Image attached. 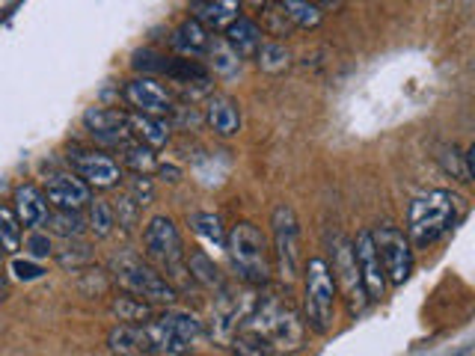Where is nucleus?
Returning a JSON list of instances; mask_svg holds the SVG:
<instances>
[{
  "instance_id": "f257e3e1",
  "label": "nucleus",
  "mask_w": 475,
  "mask_h": 356,
  "mask_svg": "<svg viewBox=\"0 0 475 356\" xmlns=\"http://www.w3.org/2000/svg\"><path fill=\"white\" fill-rule=\"evenodd\" d=\"M461 214L463 199L449 190H431L425 196L413 199L407 211V241H413L416 247H428V243L446 235L461 220Z\"/></svg>"
},
{
  "instance_id": "f03ea898",
  "label": "nucleus",
  "mask_w": 475,
  "mask_h": 356,
  "mask_svg": "<svg viewBox=\"0 0 475 356\" xmlns=\"http://www.w3.org/2000/svg\"><path fill=\"white\" fill-rule=\"evenodd\" d=\"M226 252L238 277L250 285H265L270 279V250L256 223L241 220L226 232Z\"/></svg>"
},
{
  "instance_id": "7ed1b4c3",
  "label": "nucleus",
  "mask_w": 475,
  "mask_h": 356,
  "mask_svg": "<svg viewBox=\"0 0 475 356\" xmlns=\"http://www.w3.org/2000/svg\"><path fill=\"white\" fill-rule=\"evenodd\" d=\"M250 330L261 333L274 344V351H300L306 342V324L300 315L277 297H265L250 312Z\"/></svg>"
},
{
  "instance_id": "20e7f679",
  "label": "nucleus",
  "mask_w": 475,
  "mask_h": 356,
  "mask_svg": "<svg viewBox=\"0 0 475 356\" xmlns=\"http://www.w3.org/2000/svg\"><path fill=\"white\" fill-rule=\"evenodd\" d=\"M336 294L339 285L333 279V270L324 259H309L306 264V285H303V315L306 327L315 333H330L333 318H336Z\"/></svg>"
},
{
  "instance_id": "39448f33",
  "label": "nucleus",
  "mask_w": 475,
  "mask_h": 356,
  "mask_svg": "<svg viewBox=\"0 0 475 356\" xmlns=\"http://www.w3.org/2000/svg\"><path fill=\"white\" fill-rule=\"evenodd\" d=\"M110 268H114V279L123 285L131 297H140L146 303H173L178 297L176 285L137 256H116L110 261Z\"/></svg>"
},
{
  "instance_id": "423d86ee",
  "label": "nucleus",
  "mask_w": 475,
  "mask_h": 356,
  "mask_svg": "<svg viewBox=\"0 0 475 356\" xmlns=\"http://www.w3.org/2000/svg\"><path fill=\"white\" fill-rule=\"evenodd\" d=\"M270 226H274V256H277V268L279 277L286 282H295L300 273V226L295 217V208L291 205H277L274 217H270Z\"/></svg>"
},
{
  "instance_id": "0eeeda50",
  "label": "nucleus",
  "mask_w": 475,
  "mask_h": 356,
  "mask_svg": "<svg viewBox=\"0 0 475 356\" xmlns=\"http://www.w3.org/2000/svg\"><path fill=\"white\" fill-rule=\"evenodd\" d=\"M371 241H375V250L383 264V273H387V282L392 285L407 282V277L413 273V247H410V241L404 238V232H398L396 226H380L371 232Z\"/></svg>"
},
{
  "instance_id": "6e6552de",
  "label": "nucleus",
  "mask_w": 475,
  "mask_h": 356,
  "mask_svg": "<svg viewBox=\"0 0 475 356\" xmlns=\"http://www.w3.org/2000/svg\"><path fill=\"white\" fill-rule=\"evenodd\" d=\"M69 167L87 187L96 190L116 187L119 178H123V169H119L116 160L96 149H72L69 151Z\"/></svg>"
},
{
  "instance_id": "1a4fd4ad",
  "label": "nucleus",
  "mask_w": 475,
  "mask_h": 356,
  "mask_svg": "<svg viewBox=\"0 0 475 356\" xmlns=\"http://www.w3.org/2000/svg\"><path fill=\"white\" fill-rule=\"evenodd\" d=\"M143 243H146V252L158 264H164V268L173 270L176 277H178V273H185V268H181V259H185V250H181V235H178L176 223L169 217L149 220V226L143 232Z\"/></svg>"
},
{
  "instance_id": "9d476101",
  "label": "nucleus",
  "mask_w": 475,
  "mask_h": 356,
  "mask_svg": "<svg viewBox=\"0 0 475 356\" xmlns=\"http://www.w3.org/2000/svg\"><path fill=\"white\" fill-rule=\"evenodd\" d=\"M336 264H333V279H336L342 288H345V297H348V309L351 315H360L366 312L369 306V294H366V285H362L360 277V268H357V259H353V243L339 238L336 241Z\"/></svg>"
},
{
  "instance_id": "9b49d317",
  "label": "nucleus",
  "mask_w": 475,
  "mask_h": 356,
  "mask_svg": "<svg viewBox=\"0 0 475 356\" xmlns=\"http://www.w3.org/2000/svg\"><path fill=\"white\" fill-rule=\"evenodd\" d=\"M224 294L217 297V306H215V321H211V335L217 342H232L235 333L241 330V324L250 318L252 312V297L250 294H229L226 288H220Z\"/></svg>"
},
{
  "instance_id": "f8f14e48",
  "label": "nucleus",
  "mask_w": 475,
  "mask_h": 356,
  "mask_svg": "<svg viewBox=\"0 0 475 356\" xmlns=\"http://www.w3.org/2000/svg\"><path fill=\"white\" fill-rule=\"evenodd\" d=\"M125 101L134 107V114H146V116H158V119L173 114V98H169L167 89L149 75L128 80L125 84Z\"/></svg>"
},
{
  "instance_id": "ddd939ff",
  "label": "nucleus",
  "mask_w": 475,
  "mask_h": 356,
  "mask_svg": "<svg viewBox=\"0 0 475 356\" xmlns=\"http://www.w3.org/2000/svg\"><path fill=\"white\" fill-rule=\"evenodd\" d=\"M42 193H45L48 205H54L57 211H78V214L89 205V199H93V190H89L75 172H54V176H48Z\"/></svg>"
},
{
  "instance_id": "4468645a",
  "label": "nucleus",
  "mask_w": 475,
  "mask_h": 356,
  "mask_svg": "<svg viewBox=\"0 0 475 356\" xmlns=\"http://www.w3.org/2000/svg\"><path fill=\"white\" fill-rule=\"evenodd\" d=\"M353 259H357L362 285H366L369 300H380L383 291H387V273H383V264L378 259L375 241H371V232H360L357 241H353Z\"/></svg>"
},
{
  "instance_id": "2eb2a0df",
  "label": "nucleus",
  "mask_w": 475,
  "mask_h": 356,
  "mask_svg": "<svg viewBox=\"0 0 475 356\" xmlns=\"http://www.w3.org/2000/svg\"><path fill=\"white\" fill-rule=\"evenodd\" d=\"M125 116L128 114H123V110H114V107H89L87 114H84V128L96 140L116 142V146H123L125 140H131V131H128Z\"/></svg>"
},
{
  "instance_id": "dca6fc26",
  "label": "nucleus",
  "mask_w": 475,
  "mask_h": 356,
  "mask_svg": "<svg viewBox=\"0 0 475 356\" xmlns=\"http://www.w3.org/2000/svg\"><path fill=\"white\" fill-rule=\"evenodd\" d=\"M13 211H15V217L24 229H42L48 214H50V205H48L45 193L39 190L36 185H22V187H15Z\"/></svg>"
},
{
  "instance_id": "f3484780",
  "label": "nucleus",
  "mask_w": 475,
  "mask_h": 356,
  "mask_svg": "<svg viewBox=\"0 0 475 356\" xmlns=\"http://www.w3.org/2000/svg\"><path fill=\"white\" fill-rule=\"evenodd\" d=\"M107 348L116 356H151L143 324H116L107 333Z\"/></svg>"
},
{
  "instance_id": "a211bd4d",
  "label": "nucleus",
  "mask_w": 475,
  "mask_h": 356,
  "mask_svg": "<svg viewBox=\"0 0 475 356\" xmlns=\"http://www.w3.org/2000/svg\"><path fill=\"white\" fill-rule=\"evenodd\" d=\"M226 42L232 45V50L241 57V59H252L256 57V50L265 42V30H261L256 22H250V18H235L229 27H226Z\"/></svg>"
},
{
  "instance_id": "6ab92c4d",
  "label": "nucleus",
  "mask_w": 475,
  "mask_h": 356,
  "mask_svg": "<svg viewBox=\"0 0 475 356\" xmlns=\"http://www.w3.org/2000/svg\"><path fill=\"white\" fill-rule=\"evenodd\" d=\"M206 119L208 125L215 128V134L220 137H232L241 131V107L235 98L229 96H211L208 107H206Z\"/></svg>"
},
{
  "instance_id": "aec40b11",
  "label": "nucleus",
  "mask_w": 475,
  "mask_h": 356,
  "mask_svg": "<svg viewBox=\"0 0 475 356\" xmlns=\"http://www.w3.org/2000/svg\"><path fill=\"white\" fill-rule=\"evenodd\" d=\"M194 18L206 30H226L241 18V0H196Z\"/></svg>"
},
{
  "instance_id": "412c9836",
  "label": "nucleus",
  "mask_w": 475,
  "mask_h": 356,
  "mask_svg": "<svg viewBox=\"0 0 475 356\" xmlns=\"http://www.w3.org/2000/svg\"><path fill=\"white\" fill-rule=\"evenodd\" d=\"M274 9L286 18L288 27L297 30H315L324 22V9L312 0H274Z\"/></svg>"
},
{
  "instance_id": "4be33fe9",
  "label": "nucleus",
  "mask_w": 475,
  "mask_h": 356,
  "mask_svg": "<svg viewBox=\"0 0 475 356\" xmlns=\"http://www.w3.org/2000/svg\"><path fill=\"white\" fill-rule=\"evenodd\" d=\"M125 122H128L131 137L140 140L149 149H160V146H167L169 142V128H167L164 119L146 116V114H128Z\"/></svg>"
},
{
  "instance_id": "5701e85b",
  "label": "nucleus",
  "mask_w": 475,
  "mask_h": 356,
  "mask_svg": "<svg viewBox=\"0 0 475 356\" xmlns=\"http://www.w3.org/2000/svg\"><path fill=\"white\" fill-rule=\"evenodd\" d=\"M208 30L202 27L196 18H187V22H181L176 27V33H173V45L181 50V54H190V57H202L206 54V48H208Z\"/></svg>"
},
{
  "instance_id": "b1692460",
  "label": "nucleus",
  "mask_w": 475,
  "mask_h": 356,
  "mask_svg": "<svg viewBox=\"0 0 475 356\" xmlns=\"http://www.w3.org/2000/svg\"><path fill=\"white\" fill-rule=\"evenodd\" d=\"M206 54H208V63H211V68H215L217 75H224V78H235L238 71H241V57L235 54V50H232V45L226 42L224 36H211V39H208Z\"/></svg>"
},
{
  "instance_id": "393cba45",
  "label": "nucleus",
  "mask_w": 475,
  "mask_h": 356,
  "mask_svg": "<svg viewBox=\"0 0 475 356\" xmlns=\"http://www.w3.org/2000/svg\"><path fill=\"white\" fill-rule=\"evenodd\" d=\"M187 226L194 229L196 235L208 243V247L226 250V232H224V226H220V217H217V214H211V211H196V214H190V217H187Z\"/></svg>"
},
{
  "instance_id": "a878e982",
  "label": "nucleus",
  "mask_w": 475,
  "mask_h": 356,
  "mask_svg": "<svg viewBox=\"0 0 475 356\" xmlns=\"http://www.w3.org/2000/svg\"><path fill=\"white\" fill-rule=\"evenodd\" d=\"M187 273H190V279L202 285V288H211V291L224 288V277H220L215 259H208L206 252H199V250H194L187 256Z\"/></svg>"
},
{
  "instance_id": "bb28decb",
  "label": "nucleus",
  "mask_w": 475,
  "mask_h": 356,
  "mask_svg": "<svg viewBox=\"0 0 475 356\" xmlns=\"http://www.w3.org/2000/svg\"><path fill=\"white\" fill-rule=\"evenodd\" d=\"M256 66L261 71H268V75H282V71H288L291 68V54H288V48L286 45H279V42H261V48L256 50Z\"/></svg>"
},
{
  "instance_id": "cd10ccee",
  "label": "nucleus",
  "mask_w": 475,
  "mask_h": 356,
  "mask_svg": "<svg viewBox=\"0 0 475 356\" xmlns=\"http://www.w3.org/2000/svg\"><path fill=\"white\" fill-rule=\"evenodd\" d=\"M110 312H114L123 324H146V321L155 318L151 303L140 300V297H131V294H125V297H116L114 303H110Z\"/></svg>"
},
{
  "instance_id": "c85d7f7f",
  "label": "nucleus",
  "mask_w": 475,
  "mask_h": 356,
  "mask_svg": "<svg viewBox=\"0 0 475 356\" xmlns=\"http://www.w3.org/2000/svg\"><path fill=\"white\" fill-rule=\"evenodd\" d=\"M167 78H173L176 84L190 87V84H208V68L199 59H167L164 68Z\"/></svg>"
},
{
  "instance_id": "c756f323",
  "label": "nucleus",
  "mask_w": 475,
  "mask_h": 356,
  "mask_svg": "<svg viewBox=\"0 0 475 356\" xmlns=\"http://www.w3.org/2000/svg\"><path fill=\"white\" fill-rule=\"evenodd\" d=\"M229 344H232V353L235 356H277L274 344L256 330H238L235 339H232Z\"/></svg>"
},
{
  "instance_id": "7c9ffc66",
  "label": "nucleus",
  "mask_w": 475,
  "mask_h": 356,
  "mask_svg": "<svg viewBox=\"0 0 475 356\" xmlns=\"http://www.w3.org/2000/svg\"><path fill=\"white\" fill-rule=\"evenodd\" d=\"M45 226L54 232V235L59 238H66V241H72V238H80L84 235V229H87V220L80 217L78 211H50L48 214V220H45Z\"/></svg>"
},
{
  "instance_id": "2f4dec72",
  "label": "nucleus",
  "mask_w": 475,
  "mask_h": 356,
  "mask_svg": "<svg viewBox=\"0 0 475 356\" xmlns=\"http://www.w3.org/2000/svg\"><path fill=\"white\" fill-rule=\"evenodd\" d=\"M169 327H173L181 339H185L190 348H196V344L202 342V335H206V330H202V321L194 318V315H187V312H164L160 315Z\"/></svg>"
},
{
  "instance_id": "473e14b6",
  "label": "nucleus",
  "mask_w": 475,
  "mask_h": 356,
  "mask_svg": "<svg viewBox=\"0 0 475 356\" xmlns=\"http://www.w3.org/2000/svg\"><path fill=\"white\" fill-rule=\"evenodd\" d=\"M123 160L137 172V176H149V172L158 167V160H155V155H151V149L143 146L140 140H125L123 142Z\"/></svg>"
},
{
  "instance_id": "72a5a7b5",
  "label": "nucleus",
  "mask_w": 475,
  "mask_h": 356,
  "mask_svg": "<svg viewBox=\"0 0 475 356\" xmlns=\"http://www.w3.org/2000/svg\"><path fill=\"white\" fill-rule=\"evenodd\" d=\"M89 217H87V229L93 232L96 238H107L114 232L116 220H114V208L105 199H89Z\"/></svg>"
},
{
  "instance_id": "f704fd0d",
  "label": "nucleus",
  "mask_w": 475,
  "mask_h": 356,
  "mask_svg": "<svg viewBox=\"0 0 475 356\" xmlns=\"http://www.w3.org/2000/svg\"><path fill=\"white\" fill-rule=\"evenodd\" d=\"M18 247H22V223H18L13 208L0 205V250L18 252Z\"/></svg>"
},
{
  "instance_id": "c9c22d12",
  "label": "nucleus",
  "mask_w": 475,
  "mask_h": 356,
  "mask_svg": "<svg viewBox=\"0 0 475 356\" xmlns=\"http://www.w3.org/2000/svg\"><path fill=\"white\" fill-rule=\"evenodd\" d=\"M54 259H57L59 268H66V270L72 268V270L78 273L80 268H87V264L93 261V252H89L87 243H78V238H72L63 250L54 252Z\"/></svg>"
},
{
  "instance_id": "e433bc0d",
  "label": "nucleus",
  "mask_w": 475,
  "mask_h": 356,
  "mask_svg": "<svg viewBox=\"0 0 475 356\" xmlns=\"http://www.w3.org/2000/svg\"><path fill=\"white\" fill-rule=\"evenodd\" d=\"M437 160H440V167L446 169V172H452L454 178H461V181H472L470 178V172H467V155L458 149V146H443L440 149V155H437Z\"/></svg>"
},
{
  "instance_id": "4c0bfd02",
  "label": "nucleus",
  "mask_w": 475,
  "mask_h": 356,
  "mask_svg": "<svg viewBox=\"0 0 475 356\" xmlns=\"http://www.w3.org/2000/svg\"><path fill=\"white\" fill-rule=\"evenodd\" d=\"M128 196L137 202L140 208H146L155 202V185H151V178L149 176H137L134 172V178L128 181Z\"/></svg>"
},
{
  "instance_id": "58836bf2",
  "label": "nucleus",
  "mask_w": 475,
  "mask_h": 356,
  "mask_svg": "<svg viewBox=\"0 0 475 356\" xmlns=\"http://www.w3.org/2000/svg\"><path fill=\"white\" fill-rule=\"evenodd\" d=\"M131 66H134L137 71H160L164 75V68H167V57H160V54H155V50H149V48H143V50H134V57H131Z\"/></svg>"
},
{
  "instance_id": "ea45409f",
  "label": "nucleus",
  "mask_w": 475,
  "mask_h": 356,
  "mask_svg": "<svg viewBox=\"0 0 475 356\" xmlns=\"http://www.w3.org/2000/svg\"><path fill=\"white\" fill-rule=\"evenodd\" d=\"M110 208H114V220H116L123 229L137 226V214H140V205H137L134 199L128 196V193H125L123 199H116V205H110Z\"/></svg>"
},
{
  "instance_id": "a19ab883",
  "label": "nucleus",
  "mask_w": 475,
  "mask_h": 356,
  "mask_svg": "<svg viewBox=\"0 0 475 356\" xmlns=\"http://www.w3.org/2000/svg\"><path fill=\"white\" fill-rule=\"evenodd\" d=\"M24 247H27L30 256H33V261H42L48 256H54V243H50V238L45 235V232H39V229H30Z\"/></svg>"
},
{
  "instance_id": "79ce46f5",
  "label": "nucleus",
  "mask_w": 475,
  "mask_h": 356,
  "mask_svg": "<svg viewBox=\"0 0 475 356\" xmlns=\"http://www.w3.org/2000/svg\"><path fill=\"white\" fill-rule=\"evenodd\" d=\"M13 273H15V279H22V282H33L42 277V264L39 261H30V259H13Z\"/></svg>"
},
{
  "instance_id": "37998d69",
  "label": "nucleus",
  "mask_w": 475,
  "mask_h": 356,
  "mask_svg": "<svg viewBox=\"0 0 475 356\" xmlns=\"http://www.w3.org/2000/svg\"><path fill=\"white\" fill-rule=\"evenodd\" d=\"M6 291H9V288H6V277H4V273H0V303L6 300Z\"/></svg>"
},
{
  "instance_id": "c03bdc74",
  "label": "nucleus",
  "mask_w": 475,
  "mask_h": 356,
  "mask_svg": "<svg viewBox=\"0 0 475 356\" xmlns=\"http://www.w3.org/2000/svg\"><path fill=\"white\" fill-rule=\"evenodd\" d=\"M312 4H318V6H339L342 0H312Z\"/></svg>"
},
{
  "instance_id": "a18cd8bd",
  "label": "nucleus",
  "mask_w": 475,
  "mask_h": 356,
  "mask_svg": "<svg viewBox=\"0 0 475 356\" xmlns=\"http://www.w3.org/2000/svg\"><path fill=\"white\" fill-rule=\"evenodd\" d=\"M0 259H4V250H0Z\"/></svg>"
}]
</instances>
